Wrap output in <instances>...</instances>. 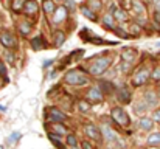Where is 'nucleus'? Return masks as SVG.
Segmentation results:
<instances>
[{
	"mask_svg": "<svg viewBox=\"0 0 160 149\" xmlns=\"http://www.w3.org/2000/svg\"><path fill=\"white\" fill-rule=\"evenodd\" d=\"M64 81L70 86H84V84H87V76L79 70H72L65 75Z\"/></svg>",
	"mask_w": 160,
	"mask_h": 149,
	"instance_id": "obj_1",
	"label": "nucleus"
},
{
	"mask_svg": "<svg viewBox=\"0 0 160 149\" xmlns=\"http://www.w3.org/2000/svg\"><path fill=\"white\" fill-rule=\"evenodd\" d=\"M110 117H112L113 121H115L117 124H120L121 127H128V126L131 124V120H129V117H128V113H126V110H124L123 107H113V109L110 110Z\"/></svg>",
	"mask_w": 160,
	"mask_h": 149,
	"instance_id": "obj_2",
	"label": "nucleus"
},
{
	"mask_svg": "<svg viewBox=\"0 0 160 149\" xmlns=\"http://www.w3.org/2000/svg\"><path fill=\"white\" fill-rule=\"evenodd\" d=\"M109 65H110V59H109V57H100V59H97V61L90 65L89 72H90V75H93V76H100V75H103L107 68H109Z\"/></svg>",
	"mask_w": 160,
	"mask_h": 149,
	"instance_id": "obj_3",
	"label": "nucleus"
},
{
	"mask_svg": "<svg viewBox=\"0 0 160 149\" xmlns=\"http://www.w3.org/2000/svg\"><path fill=\"white\" fill-rule=\"evenodd\" d=\"M151 76V72L148 68H140L132 76V86H143Z\"/></svg>",
	"mask_w": 160,
	"mask_h": 149,
	"instance_id": "obj_4",
	"label": "nucleus"
},
{
	"mask_svg": "<svg viewBox=\"0 0 160 149\" xmlns=\"http://www.w3.org/2000/svg\"><path fill=\"white\" fill-rule=\"evenodd\" d=\"M0 42H2V45L6 47V48H12L14 44H16L14 36H12L11 31H8V30H2V31H0Z\"/></svg>",
	"mask_w": 160,
	"mask_h": 149,
	"instance_id": "obj_5",
	"label": "nucleus"
},
{
	"mask_svg": "<svg viewBox=\"0 0 160 149\" xmlns=\"http://www.w3.org/2000/svg\"><path fill=\"white\" fill-rule=\"evenodd\" d=\"M84 132H86V135H87L89 138H92V140H100V138H101L100 129H98L97 126H93V124H86V126H84Z\"/></svg>",
	"mask_w": 160,
	"mask_h": 149,
	"instance_id": "obj_6",
	"label": "nucleus"
},
{
	"mask_svg": "<svg viewBox=\"0 0 160 149\" xmlns=\"http://www.w3.org/2000/svg\"><path fill=\"white\" fill-rule=\"evenodd\" d=\"M117 99L123 104H129L131 102V92L126 87H118L117 89Z\"/></svg>",
	"mask_w": 160,
	"mask_h": 149,
	"instance_id": "obj_7",
	"label": "nucleus"
},
{
	"mask_svg": "<svg viewBox=\"0 0 160 149\" xmlns=\"http://www.w3.org/2000/svg\"><path fill=\"white\" fill-rule=\"evenodd\" d=\"M50 120L53 121V123H62V121H65V113L64 112H61L59 109H56V107H52L50 109Z\"/></svg>",
	"mask_w": 160,
	"mask_h": 149,
	"instance_id": "obj_8",
	"label": "nucleus"
},
{
	"mask_svg": "<svg viewBox=\"0 0 160 149\" xmlns=\"http://www.w3.org/2000/svg\"><path fill=\"white\" fill-rule=\"evenodd\" d=\"M87 98L90 99V101H93V102H100V101H103V92H101V89H98V87H92V89L87 92Z\"/></svg>",
	"mask_w": 160,
	"mask_h": 149,
	"instance_id": "obj_9",
	"label": "nucleus"
},
{
	"mask_svg": "<svg viewBox=\"0 0 160 149\" xmlns=\"http://www.w3.org/2000/svg\"><path fill=\"white\" fill-rule=\"evenodd\" d=\"M65 17H67V8H65V6H61V8H58V9H56V11L53 12V22H54V23H59V22H62Z\"/></svg>",
	"mask_w": 160,
	"mask_h": 149,
	"instance_id": "obj_10",
	"label": "nucleus"
},
{
	"mask_svg": "<svg viewBox=\"0 0 160 149\" xmlns=\"http://www.w3.org/2000/svg\"><path fill=\"white\" fill-rule=\"evenodd\" d=\"M31 47H33V50H45L47 44H45L42 36H36V37L31 39Z\"/></svg>",
	"mask_w": 160,
	"mask_h": 149,
	"instance_id": "obj_11",
	"label": "nucleus"
},
{
	"mask_svg": "<svg viewBox=\"0 0 160 149\" xmlns=\"http://www.w3.org/2000/svg\"><path fill=\"white\" fill-rule=\"evenodd\" d=\"M79 11L82 12V16H84V17H87V19H90L92 22H95V20H97V16L93 14V11H92V8H90V6H86V5H81V6H79Z\"/></svg>",
	"mask_w": 160,
	"mask_h": 149,
	"instance_id": "obj_12",
	"label": "nucleus"
},
{
	"mask_svg": "<svg viewBox=\"0 0 160 149\" xmlns=\"http://www.w3.org/2000/svg\"><path fill=\"white\" fill-rule=\"evenodd\" d=\"M152 126H154V123H152L151 118H140L138 120V127L142 131H151Z\"/></svg>",
	"mask_w": 160,
	"mask_h": 149,
	"instance_id": "obj_13",
	"label": "nucleus"
},
{
	"mask_svg": "<svg viewBox=\"0 0 160 149\" xmlns=\"http://www.w3.org/2000/svg\"><path fill=\"white\" fill-rule=\"evenodd\" d=\"M38 3L34 2V0H27L25 3H23V9H25V12H28V14H34L36 11H38Z\"/></svg>",
	"mask_w": 160,
	"mask_h": 149,
	"instance_id": "obj_14",
	"label": "nucleus"
},
{
	"mask_svg": "<svg viewBox=\"0 0 160 149\" xmlns=\"http://www.w3.org/2000/svg\"><path fill=\"white\" fill-rule=\"evenodd\" d=\"M64 41H65V34H64V31H61V30L54 31V33H53L54 47H61V45L64 44Z\"/></svg>",
	"mask_w": 160,
	"mask_h": 149,
	"instance_id": "obj_15",
	"label": "nucleus"
},
{
	"mask_svg": "<svg viewBox=\"0 0 160 149\" xmlns=\"http://www.w3.org/2000/svg\"><path fill=\"white\" fill-rule=\"evenodd\" d=\"M145 101H146V104L148 106H156L157 104V95L154 93V92H145Z\"/></svg>",
	"mask_w": 160,
	"mask_h": 149,
	"instance_id": "obj_16",
	"label": "nucleus"
},
{
	"mask_svg": "<svg viewBox=\"0 0 160 149\" xmlns=\"http://www.w3.org/2000/svg\"><path fill=\"white\" fill-rule=\"evenodd\" d=\"M101 134L104 135V138H106L107 142H113L115 140V134L110 131L109 126H101Z\"/></svg>",
	"mask_w": 160,
	"mask_h": 149,
	"instance_id": "obj_17",
	"label": "nucleus"
},
{
	"mask_svg": "<svg viewBox=\"0 0 160 149\" xmlns=\"http://www.w3.org/2000/svg\"><path fill=\"white\" fill-rule=\"evenodd\" d=\"M123 59H124V62H129V64L135 59V53L132 51V48H128L126 51H123Z\"/></svg>",
	"mask_w": 160,
	"mask_h": 149,
	"instance_id": "obj_18",
	"label": "nucleus"
},
{
	"mask_svg": "<svg viewBox=\"0 0 160 149\" xmlns=\"http://www.w3.org/2000/svg\"><path fill=\"white\" fill-rule=\"evenodd\" d=\"M132 8L135 9V12H137V14H140V16H143V14H145V6H143V3H142V2L134 0V2H132Z\"/></svg>",
	"mask_w": 160,
	"mask_h": 149,
	"instance_id": "obj_19",
	"label": "nucleus"
},
{
	"mask_svg": "<svg viewBox=\"0 0 160 149\" xmlns=\"http://www.w3.org/2000/svg\"><path fill=\"white\" fill-rule=\"evenodd\" d=\"M113 17L118 20V22H124L128 19V14L124 12V9H115L113 11Z\"/></svg>",
	"mask_w": 160,
	"mask_h": 149,
	"instance_id": "obj_20",
	"label": "nucleus"
},
{
	"mask_svg": "<svg viewBox=\"0 0 160 149\" xmlns=\"http://www.w3.org/2000/svg\"><path fill=\"white\" fill-rule=\"evenodd\" d=\"M78 109H79V112H81V113H87V112L90 110V104H89V101L81 99V101L78 102Z\"/></svg>",
	"mask_w": 160,
	"mask_h": 149,
	"instance_id": "obj_21",
	"label": "nucleus"
},
{
	"mask_svg": "<svg viewBox=\"0 0 160 149\" xmlns=\"http://www.w3.org/2000/svg\"><path fill=\"white\" fill-rule=\"evenodd\" d=\"M148 107H149V106L146 104V101H140L138 104H135V113H137V115H138V113L142 115V113H145V112H146V109H148Z\"/></svg>",
	"mask_w": 160,
	"mask_h": 149,
	"instance_id": "obj_22",
	"label": "nucleus"
},
{
	"mask_svg": "<svg viewBox=\"0 0 160 149\" xmlns=\"http://www.w3.org/2000/svg\"><path fill=\"white\" fill-rule=\"evenodd\" d=\"M148 143H149L151 146H157V145H160V132H156V134L149 135Z\"/></svg>",
	"mask_w": 160,
	"mask_h": 149,
	"instance_id": "obj_23",
	"label": "nucleus"
},
{
	"mask_svg": "<svg viewBox=\"0 0 160 149\" xmlns=\"http://www.w3.org/2000/svg\"><path fill=\"white\" fill-rule=\"evenodd\" d=\"M44 11H45V12H48V14H53L54 11H56L54 3L52 2V0H45V2H44Z\"/></svg>",
	"mask_w": 160,
	"mask_h": 149,
	"instance_id": "obj_24",
	"label": "nucleus"
},
{
	"mask_svg": "<svg viewBox=\"0 0 160 149\" xmlns=\"http://www.w3.org/2000/svg\"><path fill=\"white\" fill-rule=\"evenodd\" d=\"M19 30H20V33H22L23 36H27V34H30V31H31V25H30L28 22H22V23L19 25Z\"/></svg>",
	"mask_w": 160,
	"mask_h": 149,
	"instance_id": "obj_25",
	"label": "nucleus"
},
{
	"mask_svg": "<svg viewBox=\"0 0 160 149\" xmlns=\"http://www.w3.org/2000/svg\"><path fill=\"white\" fill-rule=\"evenodd\" d=\"M53 132L54 134H58V135H64V134H67V129H65L64 126H61V124L54 123L53 124Z\"/></svg>",
	"mask_w": 160,
	"mask_h": 149,
	"instance_id": "obj_26",
	"label": "nucleus"
},
{
	"mask_svg": "<svg viewBox=\"0 0 160 149\" xmlns=\"http://www.w3.org/2000/svg\"><path fill=\"white\" fill-rule=\"evenodd\" d=\"M67 145H68V146H78V138H76V135L68 134V135H67Z\"/></svg>",
	"mask_w": 160,
	"mask_h": 149,
	"instance_id": "obj_27",
	"label": "nucleus"
},
{
	"mask_svg": "<svg viewBox=\"0 0 160 149\" xmlns=\"http://www.w3.org/2000/svg\"><path fill=\"white\" fill-rule=\"evenodd\" d=\"M103 22L106 23L107 27H112L113 25V14L112 12H107L106 16H104V19H103Z\"/></svg>",
	"mask_w": 160,
	"mask_h": 149,
	"instance_id": "obj_28",
	"label": "nucleus"
},
{
	"mask_svg": "<svg viewBox=\"0 0 160 149\" xmlns=\"http://www.w3.org/2000/svg\"><path fill=\"white\" fill-rule=\"evenodd\" d=\"M89 6L93 8L95 11L101 9V0H89Z\"/></svg>",
	"mask_w": 160,
	"mask_h": 149,
	"instance_id": "obj_29",
	"label": "nucleus"
},
{
	"mask_svg": "<svg viewBox=\"0 0 160 149\" xmlns=\"http://www.w3.org/2000/svg\"><path fill=\"white\" fill-rule=\"evenodd\" d=\"M0 76L6 78V68H5V64H3L2 59H0Z\"/></svg>",
	"mask_w": 160,
	"mask_h": 149,
	"instance_id": "obj_30",
	"label": "nucleus"
},
{
	"mask_svg": "<svg viewBox=\"0 0 160 149\" xmlns=\"http://www.w3.org/2000/svg\"><path fill=\"white\" fill-rule=\"evenodd\" d=\"M154 79H157V81H160V67L159 68H156L154 72H152V75H151Z\"/></svg>",
	"mask_w": 160,
	"mask_h": 149,
	"instance_id": "obj_31",
	"label": "nucleus"
},
{
	"mask_svg": "<svg viewBox=\"0 0 160 149\" xmlns=\"http://www.w3.org/2000/svg\"><path fill=\"white\" fill-rule=\"evenodd\" d=\"M22 3H23V0H16V5H12L14 11H19V9H20V6H22Z\"/></svg>",
	"mask_w": 160,
	"mask_h": 149,
	"instance_id": "obj_32",
	"label": "nucleus"
},
{
	"mask_svg": "<svg viewBox=\"0 0 160 149\" xmlns=\"http://www.w3.org/2000/svg\"><path fill=\"white\" fill-rule=\"evenodd\" d=\"M81 148L82 149H93L92 148V145H90L89 142H82V143H81Z\"/></svg>",
	"mask_w": 160,
	"mask_h": 149,
	"instance_id": "obj_33",
	"label": "nucleus"
},
{
	"mask_svg": "<svg viewBox=\"0 0 160 149\" xmlns=\"http://www.w3.org/2000/svg\"><path fill=\"white\" fill-rule=\"evenodd\" d=\"M19 137H20V134L19 132H14V134H11V142H16V140H19Z\"/></svg>",
	"mask_w": 160,
	"mask_h": 149,
	"instance_id": "obj_34",
	"label": "nucleus"
},
{
	"mask_svg": "<svg viewBox=\"0 0 160 149\" xmlns=\"http://www.w3.org/2000/svg\"><path fill=\"white\" fill-rule=\"evenodd\" d=\"M154 20H156L157 23H160V9H157V11L154 12Z\"/></svg>",
	"mask_w": 160,
	"mask_h": 149,
	"instance_id": "obj_35",
	"label": "nucleus"
},
{
	"mask_svg": "<svg viewBox=\"0 0 160 149\" xmlns=\"http://www.w3.org/2000/svg\"><path fill=\"white\" fill-rule=\"evenodd\" d=\"M154 120H156V121H160V109L157 112H154Z\"/></svg>",
	"mask_w": 160,
	"mask_h": 149,
	"instance_id": "obj_36",
	"label": "nucleus"
},
{
	"mask_svg": "<svg viewBox=\"0 0 160 149\" xmlns=\"http://www.w3.org/2000/svg\"><path fill=\"white\" fill-rule=\"evenodd\" d=\"M67 6H68L70 9H73V8H75V3H73V0H67Z\"/></svg>",
	"mask_w": 160,
	"mask_h": 149,
	"instance_id": "obj_37",
	"label": "nucleus"
},
{
	"mask_svg": "<svg viewBox=\"0 0 160 149\" xmlns=\"http://www.w3.org/2000/svg\"><path fill=\"white\" fill-rule=\"evenodd\" d=\"M152 3H154V6H156L157 9H160V0H152Z\"/></svg>",
	"mask_w": 160,
	"mask_h": 149,
	"instance_id": "obj_38",
	"label": "nucleus"
},
{
	"mask_svg": "<svg viewBox=\"0 0 160 149\" xmlns=\"http://www.w3.org/2000/svg\"><path fill=\"white\" fill-rule=\"evenodd\" d=\"M70 149H79L78 146H70Z\"/></svg>",
	"mask_w": 160,
	"mask_h": 149,
	"instance_id": "obj_39",
	"label": "nucleus"
},
{
	"mask_svg": "<svg viewBox=\"0 0 160 149\" xmlns=\"http://www.w3.org/2000/svg\"><path fill=\"white\" fill-rule=\"evenodd\" d=\"M157 45H159V47H160V42H159V44H157Z\"/></svg>",
	"mask_w": 160,
	"mask_h": 149,
	"instance_id": "obj_40",
	"label": "nucleus"
},
{
	"mask_svg": "<svg viewBox=\"0 0 160 149\" xmlns=\"http://www.w3.org/2000/svg\"><path fill=\"white\" fill-rule=\"evenodd\" d=\"M159 98H160V92H159Z\"/></svg>",
	"mask_w": 160,
	"mask_h": 149,
	"instance_id": "obj_41",
	"label": "nucleus"
},
{
	"mask_svg": "<svg viewBox=\"0 0 160 149\" xmlns=\"http://www.w3.org/2000/svg\"><path fill=\"white\" fill-rule=\"evenodd\" d=\"M0 149H3V148H2V146H0Z\"/></svg>",
	"mask_w": 160,
	"mask_h": 149,
	"instance_id": "obj_42",
	"label": "nucleus"
},
{
	"mask_svg": "<svg viewBox=\"0 0 160 149\" xmlns=\"http://www.w3.org/2000/svg\"><path fill=\"white\" fill-rule=\"evenodd\" d=\"M159 87H160V84H159Z\"/></svg>",
	"mask_w": 160,
	"mask_h": 149,
	"instance_id": "obj_43",
	"label": "nucleus"
},
{
	"mask_svg": "<svg viewBox=\"0 0 160 149\" xmlns=\"http://www.w3.org/2000/svg\"><path fill=\"white\" fill-rule=\"evenodd\" d=\"M107 149H110V148H107Z\"/></svg>",
	"mask_w": 160,
	"mask_h": 149,
	"instance_id": "obj_44",
	"label": "nucleus"
}]
</instances>
